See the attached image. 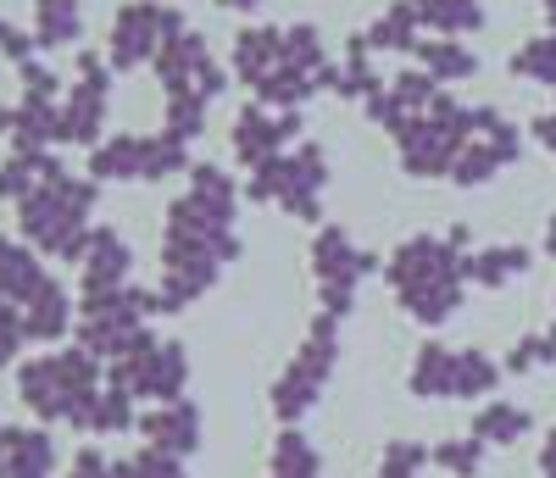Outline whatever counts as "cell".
Returning <instances> with one entry per match:
<instances>
[{
    "label": "cell",
    "mask_w": 556,
    "mask_h": 478,
    "mask_svg": "<svg viewBox=\"0 0 556 478\" xmlns=\"http://www.w3.org/2000/svg\"><path fill=\"white\" fill-rule=\"evenodd\" d=\"M101 201V184L96 178H78V173H51L28 201H17V234L28 239V246L39 256H51V262H84L89 251V212H96Z\"/></svg>",
    "instance_id": "cell-1"
},
{
    "label": "cell",
    "mask_w": 556,
    "mask_h": 478,
    "mask_svg": "<svg viewBox=\"0 0 556 478\" xmlns=\"http://www.w3.org/2000/svg\"><path fill=\"white\" fill-rule=\"evenodd\" d=\"M106 385V362L89 356L84 345H56L51 356H28L17 362V401L51 428V423H67L73 401L101 390Z\"/></svg>",
    "instance_id": "cell-2"
},
{
    "label": "cell",
    "mask_w": 556,
    "mask_h": 478,
    "mask_svg": "<svg viewBox=\"0 0 556 478\" xmlns=\"http://www.w3.org/2000/svg\"><path fill=\"white\" fill-rule=\"evenodd\" d=\"M323 184H329V156H323L317 139H301V146L251 167L245 196L256 206H285L301 223H323Z\"/></svg>",
    "instance_id": "cell-3"
},
{
    "label": "cell",
    "mask_w": 556,
    "mask_h": 478,
    "mask_svg": "<svg viewBox=\"0 0 556 478\" xmlns=\"http://www.w3.org/2000/svg\"><path fill=\"white\" fill-rule=\"evenodd\" d=\"M334 362H340V317L317 312L312 328H306V340H301V351L290 356V367L278 373L273 390H267L273 417H278V423H301V417L323 401V390H329Z\"/></svg>",
    "instance_id": "cell-4"
},
{
    "label": "cell",
    "mask_w": 556,
    "mask_h": 478,
    "mask_svg": "<svg viewBox=\"0 0 556 478\" xmlns=\"http://www.w3.org/2000/svg\"><path fill=\"white\" fill-rule=\"evenodd\" d=\"M384 262L374 251H362L356 239L340 228V223H317L312 234V278H317V301L329 317H351L356 312V290L367 273H379Z\"/></svg>",
    "instance_id": "cell-5"
},
{
    "label": "cell",
    "mask_w": 556,
    "mask_h": 478,
    "mask_svg": "<svg viewBox=\"0 0 556 478\" xmlns=\"http://www.w3.org/2000/svg\"><path fill=\"white\" fill-rule=\"evenodd\" d=\"M106 385L128 390L134 401H178L184 385H190V351H184L178 340H156V334L146 328L139 340L106 367Z\"/></svg>",
    "instance_id": "cell-6"
},
{
    "label": "cell",
    "mask_w": 556,
    "mask_h": 478,
    "mask_svg": "<svg viewBox=\"0 0 556 478\" xmlns=\"http://www.w3.org/2000/svg\"><path fill=\"white\" fill-rule=\"evenodd\" d=\"M184 28V12L178 7H162V0H128V7L112 17V34H106V62L112 73H139L151 67L156 51L167 39H178Z\"/></svg>",
    "instance_id": "cell-7"
},
{
    "label": "cell",
    "mask_w": 556,
    "mask_h": 478,
    "mask_svg": "<svg viewBox=\"0 0 556 478\" xmlns=\"http://www.w3.org/2000/svg\"><path fill=\"white\" fill-rule=\"evenodd\" d=\"M162 251H195V256H212L223 267L240 262V234H235V217L212 212L206 201H195L190 189L167 206V228H162Z\"/></svg>",
    "instance_id": "cell-8"
},
{
    "label": "cell",
    "mask_w": 556,
    "mask_h": 478,
    "mask_svg": "<svg viewBox=\"0 0 556 478\" xmlns=\"http://www.w3.org/2000/svg\"><path fill=\"white\" fill-rule=\"evenodd\" d=\"M151 67H156L162 95H206V101H217V95L228 89V73H235V67H223L212 56V45L195 28H184L178 39H167Z\"/></svg>",
    "instance_id": "cell-9"
},
{
    "label": "cell",
    "mask_w": 556,
    "mask_h": 478,
    "mask_svg": "<svg viewBox=\"0 0 556 478\" xmlns=\"http://www.w3.org/2000/svg\"><path fill=\"white\" fill-rule=\"evenodd\" d=\"M462 262H468V251H456L445 234H412L384 256V278L401 295V290H417V284H429V278H468Z\"/></svg>",
    "instance_id": "cell-10"
},
{
    "label": "cell",
    "mask_w": 556,
    "mask_h": 478,
    "mask_svg": "<svg viewBox=\"0 0 556 478\" xmlns=\"http://www.w3.org/2000/svg\"><path fill=\"white\" fill-rule=\"evenodd\" d=\"M301 134H306L301 112H273V106L251 101V106L235 117V134H228V151H235V162H240V167H262L267 156H278V151L301 146Z\"/></svg>",
    "instance_id": "cell-11"
},
{
    "label": "cell",
    "mask_w": 556,
    "mask_h": 478,
    "mask_svg": "<svg viewBox=\"0 0 556 478\" xmlns=\"http://www.w3.org/2000/svg\"><path fill=\"white\" fill-rule=\"evenodd\" d=\"M223 278V262L212 256H195V251H162V284H156V306L162 317H178L184 306H195L201 295L217 290Z\"/></svg>",
    "instance_id": "cell-12"
},
{
    "label": "cell",
    "mask_w": 556,
    "mask_h": 478,
    "mask_svg": "<svg viewBox=\"0 0 556 478\" xmlns=\"http://www.w3.org/2000/svg\"><path fill=\"white\" fill-rule=\"evenodd\" d=\"M128 273H134V246L112 223H96L89 228V251L78 262V290L84 295H112V290H123V284H134Z\"/></svg>",
    "instance_id": "cell-13"
},
{
    "label": "cell",
    "mask_w": 556,
    "mask_h": 478,
    "mask_svg": "<svg viewBox=\"0 0 556 478\" xmlns=\"http://www.w3.org/2000/svg\"><path fill=\"white\" fill-rule=\"evenodd\" d=\"M67 428L84 440H117V435H134L139 428V401L117 385H101V390H89L73 401L67 412Z\"/></svg>",
    "instance_id": "cell-14"
},
{
    "label": "cell",
    "mask_w": 556,
    "mask_h": 478,
    "mask_svg": "<svg viewBox=\"0 0 556 478\" xmlns=\"http://www.w3.org/2000/svg\"><path fill=\"white\" fill-rule=\"evenodd\" d=\"M146 445H162V451H173V456H184L190 462L195 451H201V440H206V417H201V406L195 401H162V406H151V412H139V428H134Z\"/></svg>",
    "instance_id": "cell-15"
},
{
    "label": "cell",
    "mask_w": 556,
    "mask_h": 478,
    "mask_svg": "<svg viewBox=\"0 0 556 478\" xmlns=\"http://www.w3.org/2000/svg\"><path fill=\"white\" fill-rule=\"evenodd\" d=\"M23 328H28V345H62L67 334L78 328V306L67 295V284L51 273L39 284V295L23 306Z\"/></svg>",
    "instance_id": "cell-16"
},
{
    "label": "cell",
    "mask_w": 556,
    "mask_h": 478,
    "mask_svg": "<svg viewBox=\"0 0 556 478\" xmlns=\"http://www.w3.org/2000/svg\"><path fill=\"white\" fill-rule=\"evenodd\" d=\"M106 101H112V89L73 78V89L62 95V146L96 151L101 139H106Z\"/></svg>",
    "instance_id": "cell-17"
},
{
    "label": "cell",
    "mask_w": 556,
    "mask_h": 478,
    "mask_svg": "<svg viewBox=\"0 0 556 478\" xmlns=\"http://www.w3.org/2000/svg\"><path fill=\"white\" fill-rule=\"evenodd\" d=\"M0 451H7V478H51L56 473V440L45 423H7L0 428Z\"/></svg>",
    "instance_id": "cell-18"
},
{
    "label": "cell",
    "mask_w": 556,
    "mask_h": 478,
    "mask_svg": "<svg viewBox=\"0 0 556 478\" xmlns=\"http://www.w3.org/2000/svg\"><path fill=\"white\" fill-rule=\"evenodd\" d=\"M228 67L245 89H256L273 67H285V28L273 23H256V28H240L235 45H228Z\"/></svg>",
    "instance_id": "cell-19"
},
{
    "label": "cell",
    "mask_w": 556,
    "mask_h": 478,
    "mask_svg": "<svg viewBox=\"0 0 556 478\" xmlns=\"http://www.w3.org/2000/svg\"><path fill=\"white\" fill-rule=\"evenodd\" d=\"M45 278H51V273H45V256L28 246V239H7V234H0V301L28 306Z\"/></svg>",
    "instance_id": "cell-20"
},
{
    "label": "cell",
    "mask_w": 556,
    "mask_h": 478,
    "mask_svg": "<svg viewBox=\"0 0 556 478\" xmlns=\"http://www.w3.org/2000/svg\"><path fill=\"white\" fill-rule=\"evenodd\" d=\"M401 312L412 323H424V328H440L462 312V301H468V278H429V284H417V290H401L395 295Z\"/></svg>",
    "instance_id": "cell-21"
},
{
    "label": "cell",
    "mask_w": 556,
    "mask_h": 478,
    "mask_svg": "<svg viewBox=\"0 0 556 478\" xmlns=\"http://www.w3.org/2000/svg\"><path fill=\"white\" fill-rule=\"evenodd\" d=\"M146 173V134H106L89 151V178L96 184H139Z\"/></svg>",
    "instance_id": "cell-22"
},
{
    "label": "cell",
    "mask_w": 556,
    "mask_h": 478,
    "mask_svg": "<svg viewBox=\"0 0 556 478\" xmlns=\"http://www.w3.org/2000/svg\"><path fill=\"white\" fill-rule=\"evenodd\" d=\"M529 267H534L529 246H484V251H468V262H462L468 284H479V290H506V284L523 278Z\"/></svg>",
    "instance_id": "cell-23"
},
{
    "label": "cell",
    "mask_w": 556,
    "mask_h": 478,
    "mask_svg": "<svg viewBox=\"0 0 556 478\" xmlns=\"http://www.w3.org/2000/svg\"><path fill=\"white\" fill-rule=\"evenodd\" d=\"M267 478H323V451L301 435L295 423L278 428V440L267 451Z\"/></svg>",
    "instance_id": "cell-24"
},
{
    "label": "cell",
    "mask_w": 556,
    "mask_h": 478,
    "mask_svg": "<svg viewBox=\"0 0 556 478\" xmlns=\"http://www.w3.org/2000/svg\"><path fill=\"white\" fill-rule=\"evenodd\" d=\"M506 378V367L484 351H451V401H484L495 395V385Z\"/></svg>",
    "instance_id": "cell-25"
},
{
    "label": "cell",
    "mask_w": 556,
    "mask_h": 478,
    "mask_svg": "<svg viewBox=\"0 0 556 478\" xmlns=\"http://www.w3.org/2000/svg\"><path fill=\"white\" fill-rule=\"evenodd\" d=\"M412 12L424 28L445 34V39H468L484 28V7L479 0H412Z\"/></svg>",
    "instance_id": "cell-26"
},
{
    "label": "cell",
    "mask_w": 556,
    "mask_h": 478,
    "mask_svg": "<svg viewBox=\"0 0 556 478\" xmlns=\"http://www.w3.org/2000/svg\"><path fill=\"white\" fill-rule=\"evenodd\" d=\"M417 67H424L429 78H440V84H462V78H473V73H479V56H473L462 39L434 34V39L417 45Z\"/></svg>",
    "instance_id": "cell-27"
},
{
    "label": "cell",
    "mask_w": 556,
    "mask_h": 478,
    "mask_svg": "<svg viewBox=\"0 0 556 478\" xmlns=\"http://www.w3.org/2000/svg\"><path fill=\"white\" fill-rule=\"evenodd\" d=\"M529 428H534V417H529L518 401H484V406L473 412V428H468V435H479L484 445L501 451V445H518Z\"/></svg>",
    "instance_id": "cell-28"
},
{
    "label": "cell",
    "mask_w": 556,
    "mask_h": 478,
    "mask_svg": "<svg viewBox=\"0 0 556 478\" xmlns=\"http://www.w3.org/2000/svg\"><path fill=\"white\" fill-rule=\"evenodd\" d=\"M406 390L417 401H451V345L429 340L424 351L412 356V373H406Z\"/></svg>",
    "instance_id": "cell-29"
},
{
    "label": "cell",
    "mask_w": 556,
    "mask_h": 478,
    "mask_svg": "<svg viewBox=\"0 0 556 478\" xmlns=\"http://www.w3.org/2000/svg\"><path fill=\"white\" fill-rule=\"evenodd\" d=\"M78 34H84L78 0H34V39H39V51H56V45H78Z\"/></svg>",
    "instance_id": "cell-30"
},
{
    "label": "cell",
    "mask_w": 556,
    "mask_h": 478,
    "mask_svg": "<svg viewBox=\"0 0 556 478\" xmlns=\"http://www.w3.org/2000/svg\"><path fill=\"white\" fill-rule=\"evenodd\" d=\"M256 101L262 106H273V112H301L312 95H317V73H301V67H273L256 89Z\"/></svg>",
    "instance_id": "cell-31"
},
{
    "label": "cell",
    "mask_w": 556,
    "mask_h": 478,
    "mask_svg": "<svg viewBox=\"0 0 556 478\" xmlns=\"http://www.w3.org/2000/svg\"><path fill=\"white\" fill-rule=\"evenodd\" d=\"M184 189H190L195 201H206L212 212L240 217V184L228 178V167H217V162H195L190 173H184Z\"/></svg>",
    "instance_id": "cell-32"
},
{
    "label": "cell",
    "mask_w": 556,
    "mask_h": 478,
    "mask_svg": "<svg viewBox=\"0 0 556 478\" xmlns=\"http://www.w3.org/2000/svg\"><path fill=\"white\" fill-rule=\"evenodd\" d=\"M417 12H412V0H395V7H384L374 17V28H367V51H417Z\"/></svg>",
    "instance_id": "cell-33"
},
{
    "label": "cell",
    "mask_w": 556,
    "mask_h": 478,
    "mask_svg": "<svg viewBox=\"0 0 556 478\" xmlns=\"http://www.w3.org/2000/svg\"><path fill=\"white\" fill-rule=\"evenodd\" d=\"M195 162H190V146H184L178 134H146V173H139V184H162V178H184Z\"/></svg>",
    "instance_id": "cell-34"
},
{
    "label": "cell",
    "mask_w": 556,
    "mask_h": 478,
    "mask_svg": "<svg viewBox=\"0 0 556 478\" xmlns=\"http://www.w3.org/2000/svg\"><path fill=\"white\" fill-rule=\"evenodd\" d=\"M513 73L540 84V89H556V34H534L518 45V56H513Z\"/></svg>",
    "instance_id": "cell-35"
},
{
    "label": "cell",
    "mask_w": 556,
    "mask_h": 478,
    "mask_svg": "<svg viewBox=\"0 0 556 478\" xmlns=\"http://www.w3.org/2000/svg\"><path fill=\"white\" fill-rule=\"evenodd\" d=\"M556 362V323H545V328H534V334H523V340L506 351V373L513 378H523V373H534V367H551Z\"/></svg>",
    "instance_id": "cell-36"
},
{
    "label": "cell",
    "mask_w": 556,
    "mask_h": 478,
    "mask_svg": "<svg viewBox=\"0 0 556 478\" xmlns=\"http://www.w3.org/2000/svg\"><path fill=\"white\" fill-rule=\"evenodd\" d=\"M484 456H490V445H484L479 435H468V440H440V445H434V467L451 473V478H479V473H484Z\"/></svg>",
    "instance_id": "cell-37"
},
{
    "label": "cell",
    "mask_w": 556,
    "mask_h": 478,
    "mask_svg": "<svg viewBox=\"0 0 556 478\" xmlns=\"http://www.w3.org/2000/svg\"><path fill=\"white\" fill-rule=\"evenodd\" d=\"M285 67H301V73H323V67H329V51H323L317 23H290L285 28Z\"/></svg>",
    "instance_id": "cell-38"
},
{
    "label": "cell",
    "mask_w": 556,
    "mask_h": 478,
    "mask_svg": "<svg viewBox=\"0 0 556 478\" xmlns=\"http://www.w3.org/2000/svg\"><path fill=\"white\" fill-rule=\"evenodd\" d=\"M206 95H167V134H178L184 146H190V139H201L206 134Z\"/></svg>",
    "instance_id": "cell-39"
},
{
    "label": "cell",
    "mask_w": 556,
    "mask_h": 478,
    "mask_svg": "<svg viewBox=\"0 0 556 478\" xmlns=\"http://www.w3.org/2000/svg\"><path fill=\"white\" fill-rule=\"evenodd\" d=\"M67 478H134V462L128 456H106L101 445H78Z\"/></svg>",
    "instance_id": "cell-40"
},
{
    "label": "cell",
    "mask_w": 556,
    "mask_h": 478,
    "mask_svg": "<svg viewBox=\"0 0 556 478\" xmlns=\"http://www.w3.org/2000/svg\"><path fill=\"white\" fill-rule=\"evenodd\" d=\"M17 84H23V101H39V106L62 101V78H56V67H45V62H23Z\"/></svg>",
    "instance_id": "cell-41"
},
{
    "label": "cell",
    "mask_w": 556,
    "mask_h": 478,
    "mask_svg": "<svg viewBox=\"0 0 556 478\" xmlns=\"http://www.w3.org/2000/svg\"><path fill=\"white\" fill-rule=\"evenodd\" d=\"M128 462H134V478H190L184 456H173V451H162V445H139Z\"/></svg>",
    "instance_id": "cell-42"
},
{
    "label": "cell",
    "mask_w": 556,
    "mask_h": 478,
    "mask_svg": "<svg viewBox=\"0 0 556 478\" xmlns=\"http://www.w3.org/2000/svg\"><path fill=\"white\" fill-rule=\"evenodd\" d=\"M23 345H28V328H23V306H12V301H0V373H7L17 356H23Z\"/></svg>",
    "instance_id": "cell-43"
},
{
    "label": "cell",
    "mask_w": 556,
    "mask_h": 478,
    "mask_svg": "<svg viewBox=\"0 0 556 478\" xmlns=\"http://www.w3.org/2000/svg\"><path fill=\"white\" fill-rule=\"evenodd\" d=\"M34 51H39V39L28 34V28H17V23H0V56L7 62H34Z\"/></svg>",
    "instance_id": "cell-44"
},
{
    "label": "cell",
    "mask_w": 556,
    "mask_h": 478,
    "mask_svg": "<svg viewBox=\"0 0 556 478\" xmlns=\"http://www.w3.org/2000/svg\"><path fill=\"white\" fill-rule=\"evenodd\" d=\"M73 73H78V84H101V89H112V62L106 56H96V51H78V62H73Z\"/></svg>",
    "instance_id": "cell-45"
},
{
    "label": "cell",
    "mask_w": 556,
    "mask_h": 478,
    "mask_svg": "<svg viewBox=\"0 0 556 478\" xmlns=\"http://www.w3.org/2000/svg\"><path fill=\"white\" fill-rule=\"evenodd\" d=\"M529 134L540 139V146H545L551 156H556V112H545V117H534V123H529Z\"/></svg>",
    "instance_id": "cell-46"
},
{
    "label": "cell",
    "mask_w": 556,
    "mask_h": 478,
    "mask_svg": "<svg viewBox=\"0 0 556 478\" xmlns=\"http://www.w3.org/2000/svg\"><path fill=\"white\" fill-rule=\"evenodd\" d=\"M540 478H556V428H551L545 445H540Z\"/></svg>",
    "instance_id": "cell-47"
},
{
    "label": "cell",
    "mask_w": 556,
    "mask_h": 478,
    "mask_svg": "<svg viewBox=\"0 0 556 478\" xmlns=\"http://www.w3.org/2000/svg\"><path fill=\"white\" fill-rule=\"evenodd\" d=\"M12 134H17V106H7V101H0V139L12 146Z\"/></svg>",
    "instance_id": "cell-48"
},
{
    "label": "cell",
    "mask_w": 556,
    "mask_h": 478,
    "mask_svg": "<svg viewBox=\"0 0 556 478\" xmlns=\"http://www.w3.org/2000/svg\"><path fill=\"white\" fill-rule=\"evenodd\" d=\"M445 239H451V246H456V251H468V246H473V234H468V228H462V223H451V228H445Z\"/></svg>",
    "instance_id": "cell-49"
},
{
    "label": "cell",
    "mask_w": 556,
    "mask_h": 478,
    "mask_svg": "<svg viewBox=\"0 0 556 478\" xmlns=\"http://www.w3.org/2000/svg\"><path fill=\"white\" fill-rule=\"evenodd\" d=\"M223 12H256V7H267V0H217Z\"/></svg>",
    "instance_id": "cell-50"
},
{
    "label": "cell",
    "mask_w": 556,
    "mask_h": 478,
    "mask_svg": "<svg viewBox=\"0 0 556 478\" xmlns=\"http://www.w3.org/2000/svg\"><path fill=\"white\" fill-rule=\"evenodd\" d=\"M545 256H556V212H551V223H545Z\"/></svg>",
    "instance_id": "cell-51"
},
{
    "label": "cell",
    "mask_w": 556,
    "mask_h": 478,
    "mask_svg": "<svg viewBox=\"0 0 556 478\" xmlns=\"http://www.w3.org/2000/svg\"><path fill=\"white\" fill-rule=\"evenodd\" d=\"M0 428H7V423H0ZM0 478H7V451H0Z\"/></svg>",
    "instance_id": "cell-52"
}]
</instances>
